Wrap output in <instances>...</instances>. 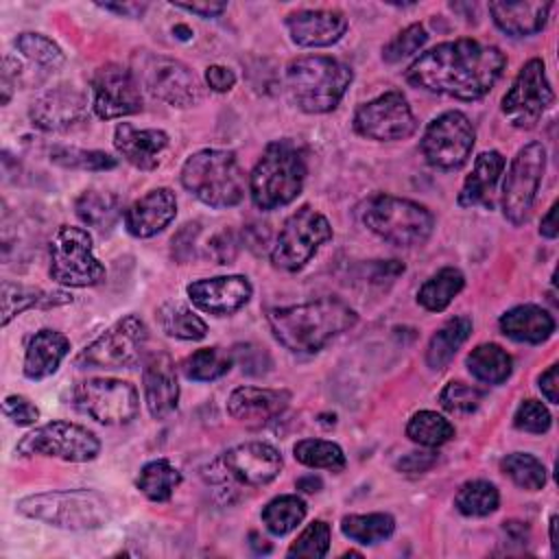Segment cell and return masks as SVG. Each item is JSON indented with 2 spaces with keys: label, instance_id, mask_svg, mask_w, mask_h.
Here are the masks:
<instances>
[{
  "label": "cell",
  "instance_id": "obj_19",
  "mask_svg": "<svg viewBox=\"0 0 559 559\" xmlns=\"http://www.w3.org/2000/svg\"><path fill=\"white\" fill-rule=\"evenodd\" d=\"M28 118L41 131L74 129L90 120L87 94L72 83H59L31 103Z\"/></svg>",
  "mask_w": 559,
  "mask_h": 559
},
{
  "label": "cell",
  "instance_id": "obj_20",
  "mask_svg": "<svg viewBox=\"0 0 559 559\" xmlns=\"http://www.w3.org/2000/svg\"><path fill=\"white\" fill-rule=\"evenodd\" d=\"M223 472L247 485V487H262L275 480L282 472V454L275 445L264 441H247L229 448L223 459Z\"/></svg>",
  "mask_w": 559,
  "mask_h": 559
},
{
  "label": "cell",
  "instance_id": "obj_17",
  "mask_svg": "<svg viewBox=\"0 0 559 559\" xmlns=\"http://www.w3.org/2000/svg\"><path fill=\"white\" fill-rule=\"evenodd\" d=\"M354 131L378 142L406 140L417 131V120L406 96L397 90H389L356 109Z\"/></svg>",
  "mask_w": 559,
  "mask_h": 559
},
{
  "label": "cell",
  "instance_id": "obj_24",
  "mask_svg": "<svg viewBox=\"0 0 559 559\" xmlns=\"http://www.w3.org/2000/svg\"><path fill=\"white\" fill-rule=\"evenodd\" d=\"M290 404V393L286 389H260V386H238L227 397V413L231 419L260 428L275 417H280Z\"/></svg>",
  "mask_w": 559,
  "mask_h": 559
},
{
  "label": "cell",
  "instance_id": "obj_52",
  "mask_svg": "<svg viewBox=\"0 0 559 559\" xmlns=\"http://www.w3.org/2000/svg\"><path fill=\"white\" fill-rule=\"evenodd\" d=\"M17 85H26V72L17 59L7 55L2 59V105L11 100V94Z\"/></svg>",
  "mask_w": 559,
  "mask_h": 559
},
{
  "label": "cell",
  "instance_id": "obj_50",
  "mask_svg": "<svg viewBox=\"0 0 559 559\" xmlns=\"http://www.w3.org/2000/svg\"><path fill=\"white\" fill-rule=\"evenodd\" d=\"M550 421H552V417H550L548 408H546L542 402H537V400H524V402L518 406L515 415H513V426H515L518 430L533 432V435H544V432H548Z\"/></svg>",
  "mask_w": 559,
  "mask_h": 559
},
{
  "label": "cell",
  "instance_id": "obj_57",
  "mask_svg": "<svg viewBox=\"0 0 559 559\" xmlns=\"http://www.w3.org/2000/svg\"><path fill=\"white\" fill-rule=\"evenodd\" d=\"M175 9H181V11H188L192 15H199V17H218L227 4L225 2H173Z\"/></svg>",
  "mask_w": 559,
  "mask_h": 559
},
{
  "label": "cell",
  "instance_id": "obj_49",
  "mask_svg": "<svg viewBox=\"0 0 559 559\" xmlns=\"http://www.w3.org/2000/svg\"><path fill=\"white\" fill-rule=\"evenodd\" d=\"M428 39V33L424 28V24L415 22L408 24L404 31H400L384 48H382V59L386 63H397L411 55H415Z\"/></svg>",
  "mask_w": 559,
  "mask_h": 559
},
{
  "label": "cell",
  "instance_id": "obj_31",
  "mask_svg": "<svg viewBox=\"0 0 559 559\" xmlns=\"http://www.w3.org/2000/svg\"><path fill=\"white\" fill-rule=\"evenodd\" d=\"M72 295L66 290H44L37 286H26V284H15L4 280L2 282V325H9L11 319L22 314L24 310L31 308H55L70 304Z\"/></svg>",
  "mask_w": 559,
  "mask_h": 559
},
{
  "label": "cell",
  "instance_id": "obj_51",
  "mask_svg": "<svg viewBox=\"0 0 559 559\" xmlns=\"http://www.w3.org/2000/svg\"><path fill=\"white\" fill-rule=\"evenodd\" d=\"M2 413L15 426H31L39 419L37 406L24 395H7L2 402Z\"/></svg>",
  "mask_w": 559,
  "mask_h": 559
},
{
  "label": "cell",
  "instance_id": "obj_42",
  "mask_svg": "<svg viewBox=\"0 0 559 559\" xmlns=\"http://www.w3.org/2000/svg\"><path fill=\"white\" fill-rule=\"evenodd\" d=\"M459 513L469 518H485L500 507V493L489 480H467L454 496Z\"/></svg>",
  "mask_w": 559,
  "mask_h": 559
},
{
  "label": "cell",
  "instance_id": "obj_14",
  "mask_svg": "<svg viewBox=\"0 0 559 559\" xmlns=\"http://www.w3.org/2000/svg\"><path fill=\"white\" fill-rule=\"evenodd\" d=\"M476 131L472 120L456 109L439 114L421 135V153L426 162L439 170L461 168L474 148Z\"/></svg>",
  "mask_w": 559,
  "mask_h": 559
},
{
  "label": "cell",
  "instance_id": "obj_43",
  "mask_svg": "<svg viewBox=\"0 0 559 559\" xmlns=\"http://www.w3.org/2000/svg\"><path fill=\"white\" fill-rule=\"evenodd\" d=\"M406 437L424 448H439L454 437V426L435 411H419L408 419Z\"/></svg>",
  "mask_w": 559,
  "mask_h": 559
},
{
  "label": "cell",
  "instance_id": "obj_4",
  "mask_svg": "<svg viewBox=\"0 0 559 559\" xmlns=\"http://www.w3.org/2000/svg\"><path fill=\"white\" fill-rule=\"evenodd\" d=\"M306 181V157L290 140L266 144L249 175V194L255 207L271 212L295 201Z\"/></svg>",
  "mask_w": 559,
  "mask_h": 559
},
{
  "label": "cell",
  "instance_id": "obj_34",
  "mask_svg": "<svg viewBox=\"0 0 559 559\" xmlns=\"http://www.w3.org/2000/svg\"><path fill=\"white\" fill-rule=\"evenodd\" d=\"M467 371L485 384H502L513 371V358L496 343L476 345L465 358Z\"/></svg>",
  "mask_w": 559,
  "mask_h": 559
},
{
  "label": "cell",
  "instance_id": "obj_26",
  "mask_svg": "<svg viewBox=\"0 0 559 559\" xmlns=\"http://www.w3.org/2000/svg\"><path fill=\"white\" fill-rule=\"evenodd\" d=\"M114 146L131 166L153 170L159 164L162 151L168 146V133L162 129H138L131 122H120L114 131Z\"/></svg>",
  "mask_w": 559,
  "mask_h": 559
},
{
  "label": "cell",
  "instance_id": "obj_37",
  "mask_svg": "<svg viewBox=\"0 0 559 559\" xmlns=\"http://www.w3.org/2000/svg\"><path fill=\"white\" fill-rule=\"evenodd\" d=\"M162 332L179 341H201L207 334L205 321L181 301H166L155 312Z\"/></svg>",
  "mask_w": 559,
  "mask_h": 559
},
{
  "label": "cell",
  "instance_id": "obj_48",
  "mask_svg": "<svg viewBox=\"0 0 559 559\" xmlns=\"http://www.w3.org/2000/svg\"><path fill=\"white\" fill-rule=\"evenodd\" d=\"M480 402H483V391L461 380L448 382L439 393V404L454 415L474 413L480 406Z\"/></svg>",
  "mask_w": 559,
  "mask_h": 559
},
{
  "label": "cell",
  "instance_id": "obj_60",
  "mask_svg": "<svg viewBox=\"0 0 559 559\" xmlns=\"http://www.w3.org/2000/svg\"><path fill=\"white\" fill-rule=\"evenodd\" d=\"M555 216H557V205H550L548 212H546V216H544L542 223H539V234H542L544 238H557L559 229H557Z\"/></svg>",
  "mask_w": 559,
  "mask_h": 559
},
{
  "label": "cell",
  "instance_id": "obj_6",
  "mask_svg": "<svg viewBox=\"0 0 559 559\" xmlns=\"http://www.w3.org/2000/svg\"><path fill=\"white\" fill-rule=\"evenodd\" d=\"M181 186L210 207H234L245 197V173L234 151L201 148L181 166Z\"/></svg>",
  "mask_w": 559,
  "mask_h": 559
},
{
  "label": "cell",
  "instance_id": "obj_56",
  "mask_svg": "<svg viewBox=\"0 0 559 559\" xmlns=\"http://www.w3.org/2000/svg\"><path fill=\"white\" fill-rule=\"evenodd\" d=\"M205 81H207V87L214 90V92H229L234 85H236V74L227 68V66H210L205 70Z\"/></svg>",
  "mask_w": 559,
  "mask_h": 559
},
{
  "label": "cell",
  "instance_id": "obj_11",
  "mask_svg": "<svg viewBox=\"0 0 559 559\" xmlns=\"http://www.w3.org/2000/svg\"><path fill=\"white\" fill-rule=\"evenodd\" d=\"M146 341V323L135 314H127L85 345L74 362L83 369L133 367L142 358Z\"/></svg>",
  "mask_w": 559,
  "mask_h": 559
},
{
  "label": "cell",
  "instance_id": "obj_2",
  "mask_svg": "<svg viewBox=\"0 0 559 559\" xmlns=\"http://www.w3.org/2000/svg\"><path fill=\"white\" fill-rule=\"evenodd\" d=\"M266 321L275 341L288 352L314 354L334 336L354 328L358 314L349 304L336 297H321L271 308Z\"/></svg>",
  "mask_w": 559,
  "mask_h": 559
},
{
  "label": "cell",
  "instance_id": "obj_7",
  "mask_svg": "<svg viewBox=\"0 0 559 559\" xmlns=\"http://www.w3.org/2000/svg\"><path fill=\"white\" fill-rule=\"evenodd\" d=\"M360 221L371 234L395 247H419L435 229V216L426 205L384 192L365 201Z\"/></svg>",
  "mask_w": 559,
  "mask_h": 559
},
{
  "label": "cell",
  "instance_id": "obj_38",
  "mask_svg": "<svg viewBox=\"0 0 559 559\" xmlns=\"http://www.w3.org/2000/svg\"><path fill=\"white\" fill-rule=\"evenodd\" d=\"M179 483H181V472L166 459L148 461L135 478V487L151 502H168L173 491L179 487Z\"/></svg>",
  "mask_w": 559,
  "mask_h": 559
},
{
  "label": "cell",
  "instance_id": "obj_22",
  "mask_svg": "<svg viewBox=\"0 0 559 559\" xmlns=\"http://www.w3.org/2000/svg\"><path fill=\"white\" fill-rule=\"evenodd\" d=\"M142 389L144 402L153 419H166L177 411L179 404V382L173 358L157 349L144 358L142 367Z\"/></svg>",
  "mask_w": 559,
  "mask_h": 559
},
{
  "label": "cell",
  "instance_id": "obj_27",
  "mask_svg": "<svg viewBox=\"0 0 559 559\" xmlns=\"http://www.w3.org/2000/svg\"><path fill=\"white\" fill-rule=\"evenodd\" d=\"M70 354V341L66 334L44 328L28 338L24 354V376L28 380H44L52 376L61 360Z\"/></svg>",
  "mask_w": 559,
  "mask_h": 559
},
{
  "label": "cell",
  "instance_id": "obj_18",
  "mask_svg": "<svg viewBox=\"0 0 559 559\" xmlns=\"http://www.w3.org/2000/svg\"><path fill=\"white\" fill-rule=\"evenodd\" d=\"M92 107L98 118L114 120L142 111L140 85L131 70L120 63H105L92 74Z\"/></svg>",
  "mask_w": 559,
  "mask_h": 559
},
{
  "label": "cell",
  "instance_id": "obj_61",
  "mask_svg": "<svg viewBox=\"0 0 559 559\" xmlns=\"http://www.w3.org/2000/svg\"><path fill=\"white\" fill-rule=\"evenodd\" d=\"M297 489L301 491H308V493H314L321 489V480L317 476H304L297 480Z\"/></svg>",
  "mask_w": 559,
  "mask_h": 559
},
{
  "label": "cell",
  "instance_id": "obj_44",
  "mask_svg": "<svg viewBox=\"0 0 559 559\" xmlns=\"http://www.w3.org/2000/svg\"><path fill=\"white\" fill-rule=\"evenodd\" d=\"M293 454L301 465L312 469L341 472L347 465L341 445L325 439H301L295 443Z\"/></svg>",
  "mask_w": 559,
  "mask_h": 559
},
{
  "label": "cell",
  "instance_id": "obj_62",
  "mask_svg": "<svg viewBox=\"0 0 559 559\" xmlns=\"http://www.w3.org/2000/svg\"><path fill=\"white\" fill-rule=\"evenodd\" d=\"M555 526H557V515L550 518V546H552V555L557 552V542H555Z\"/></svg>",
  "mask_w": 559,
  "mask_h": 559
},
{
  "label": "cell",
  "instance_id": "obj_21",
  "mask_svg": "<svg viewBox=\"0 0 559 559\" xmlns=\"http://www.w3.org/2000/svg\"><path fill=\"white\" fill-rule=\"evenodd\" d=\"M190 301L214 317L238 312L253 295V286L245 275H216L188 284Z\"/></svg>",
  "mask_w": 559,
  "mask_h": 559
},
{
  "label": "cell",
  "instance_id": "obj_59",
  "mask_svg": "<svg viewBox=\"0 0 559 559\" xmlns=\"http://www.w3.org/2000/svg\"><path fill=\"white\" fill-rule=\"evenodd\" d=\"M98 7L124 17H140L146 11V2H105Z\"/></svg>",
  "mask_w": 559,
  "mask_h": 559
},
{
  "label": "cell",
  "instance_id": "obj_63",
  "mask_svg": "<svg viewBox=\"0 0 559 559\" xmlns=\"http://www.w3.org/2000/svg\"><path fill=\"white\" fill-rule=\"evenodd\" d=\"M173 31H175V33H183L181 39H190V35H192V31H190L188 26H183V24H177Z\"/></svg>",
  "mask_w": 559,
  "mask_h": 559
},
{
  "label": "cell",
  "instance_id": "obj_13",
  "mask_svg": "<svg viewBox=\"0 0 559 559\" xmlns=\"http://www.w3.org/2000/svg\"><path fill=\"white\" fill-rule=\"evenodd\" d=\"M546 170V148L542 142L524 144L513 157L502 183V214L511 225L526 223Z\"/></svg>",
  "mask_w": 559,
  "mask_h": 559
},
{
  "label": "cell",
  "instance_id": "obj_10",
  "mask_svg": "<svg viewBox=\"0 0 559 559\" xmlns=\"http://www.w3.org/2000/svg\"><path fill=\"white\" fill-rule=\"evenodd\" d=\"M330 238V221L310 205H301L284 221L271 249V264L288 273L299 271L314 258L321 245H325Z\"/></svg>",
  "mask_w": 559,
  "mask_h": 559
},
{
  "label": "cell",
  "instance_id": "obj_30",
  "mask_svg": "<svg viewBox=\"0 0 559 559\" xmlns=\"http://www.w3.org/2000/svg\"><path fill=\"white\" fill-rule=\"evenodd\" d=\"M504 157L498 151H485L474 159L472 173L465 177L463 188L459 192L461 207L474 205H489L491 207V192L504 170Z\"/></svg>",
  "mask_w": 559,
  "mask_h": 559
},
{
  "label": "cell",
  "instance_id": "obj_25",
  "mask_svg": "<svg viewBox=\"0 0 559 559\" xmlns=\"http://www.w3.org/2000/svg\"><path fill=\"white\" fill-rule=\"evenodd\" d=\"M177 216V199L170 188H153L124 212V227L133 238H153Z\"/></svg>",
  "mask_w": 559,
  "mask_h": 559
},
{
  "label": "cell",
  "instance_id": "obj_35",
  "mask_svg": "<svg viewBox=\"0 0 559 559\" xmlns=\"http://www.w3.org/2000/svg\"><path fill=\"white\" fill-rule=\"evenodd\" d=\"M463 286L465 275L454 266H443L419 286L417 301L421 308L430 312H441L452 304V299L463 290Z\"/></svg>",
  "mask_w": 559,
  "mask_h": 559
},
{
  "label": "cell",
  "instance_id": "obj_32",
  "mask_svg": "<svg viewBox=\"0 0 559 559\" xmlns=\"http://www.w3.org/2000/svg\"><path fill=\"white\" fill-rule=\"evenodd\" d=\"M472 334V319L469 317H452L448 319L428 341L426 347V362L430 369L441 371L454 358L459 347Z\"/></svg>",
  "mask_w": 559,
  "mask_h": 559
},
{
  "label": "cell",
  "instance_id": "obj_41",
  "mask_svg": "<svg viewBox=\"0 0 559 559\" xmlns=\"http://www.w3.org/2000/svg\"><path fill=\"white\" fill-rule=\"evenodd\" d=\"M306 518V502L297 493H284L266 502L262 509V524L273 535H288Z\"/></svg>",
  "mask_w": 559,
  "mask_h": 559
},
{
  "label": "cell",
  "instance_id": "obj_45",
  "mask_svg": "<svg viewBox=\"0 0 559 559\" xmlns=\"http://www.w3.org/2000/svg\"><path fill=\"white\" fill-rule=\"evenodd\" d=\"M500 472L509 476L520 489L539 491L546 485L544 463L528 452H511L500 459Z\"/></svg>",
  "mask_w": 559,
  "mask_h": 559
},
{
  "label": "cell",
  "instance_id": "obj_1",
  "mask_svg": "<svg viewBox=\"0 0 559 559\" xmlns=\"http://www.w3.org/2000/svg\"><path fill=\"white\" fill-rule=\"evenodd\" d=\"M507 57L498 46L461 37L421 52L406 70V81L432 94L478 100L502 76Z\"/></svg>",
  "mask_w": 559,
  "mask_h": 559
},
{
  "label": "cell",
  "instance_id": "obj_53",
  "mask_svg": "<svg viewBox=\"0 0 559 559\" xmlns=\"http://www.w3.org/2000/svg\"><path fill=\"white\" fill-rule=\"evenodd\" d=\"M199 234V225L197 223H188L183 225V229L173 236V255L179 260V262H186L190 260V255L194 253V238Z\"/></svg>",
  "mask_w": 559,
  "mask_h": 559
},
{
  "label": "cell",
  "instance_id": "obj_16",
  "mask_svg": "<svg viewBox=\"0 0 559 559\" xmlns=\"http://www.w3.org/2000/svg\"><path fill=\"white\" fill-rule=\"evenodd\" d=\"M76 406L94 421L122 426L138 417L140 395L135 386L118 378H90L74 389Z\"/></svg>",
  "mask_w": 559,
  "mask_h": 559
},
{
  "label": "cell",
  "instance_id": "obj_54",
  "mask_svg": "<svg viewBox=\"0 0 559 559\" xmlns=\"http://www.w3.org/2000/svg\"><path fill=\"white\" fill-rule=\"evenodd\" d=\"M236 238L231 231H221L210 240V253L216 260V264H229L236 258Z\"/></svg>",
  "mask_w": 559,
  "mask_h": 559
},
{
  "label": "cell",
  "instance_id": "obj_5",
  "mask_svg": "<svg viewBox=\"0 0 559 559\" xmlns=\"http://www.w3.org/2000/svg\"><path fill=\"white\" fill-rule=\"evenodd\" d=\"M17 513L66 531H94L111 520L109 500L96 489L41 491L17 500Z\"/></svg>",
  "mask_w": 559,
  "mask_h": 559
},
{
  "label": "cell",
  "instance_id": "obj_58",
  "mask_svg": "<svg viewBox=\"0 0 559 559\" xmlns=\"http://www.w3.org/2000/svg\"><path fill=\"white\" fill-rule=\"evenodd\" d=\"M539 391L544 393V397L550 402V404H557L559 402V384H557V365H550L539 378Z\"/></svg>",
  "mask_w": 559,
  "mask_h": 559
},
{
  "label": "cell",
  "instance_id": "obj_36",
  "mask_svg": "<svg viewBox=\"0 0 559 559\" xmlns=\"http://www.w3.org/2000/svg\"><path fill=\"white\" fill-rule=\"evenodd\" d=\"M13 46L17 48V52L31 63L37 68V72L48 79L52 72H57L63 61H66V55L63 50L46 35L41 33H33V31H24L15 37Z\"/></svg>",
  "mask_w": 559,
  "mask_h": 559
},
{
  "label": "cell",
  "instance_id": "obj_15",
  "mask_svg": "<svg viewBox=\"0 0 559 559\" xmlns=\"http://www.w3.org/2000/svg\"><path fill=\"white\" fill-rule=\"evenodd\" d=\"M555 103V92L546 76L542 59H528L515 74L511 87L502 96V116L518 129H533L546 109Z\"/></svg>",
  "mask_w": 559,
  "mask_h": 559
},
{
  "label": "cell",
  "instance_id": "obj_46",
  "mask_svg": "<svg viewBox=\"0 0 559 559\" xmlns=\"http://www.w3.org/2000/svg\"><path fill=\"white\" fill-rule=\"evenodd\" d=\"M50 162L72 170H111L118 166V159L105 151H87L63 144L50 148Z\"/></svg>",
  "mask_w": 559,
  "mask_h": 559
},
{
  "label": "cell",
  "instance_id": "obj_47",
  "mask_svg": "<svg viewBox=\"0 0 559 559\" xmlns=\"http://www.w3.org/2000/svg\"><path fill=\"white\" fill-rule=\"evenodd\" d=\"M330 550V526L323 520H312L299 537L290 544L288 557H308V559H321Z\"/></svg>",
  "mask_w": 559,
  "mask_h": 559
},
{
  "label": "cell",
  "instance_id": "obj_3",
  "mask_svg": "<svg viewBox=\"0 0 559 559\" xmlns=\"http://www.w3.org/2000/svg\"><path fill=\"white\" fill-rule=\"evenodd\" d=\"M352 81L354 72L347 63L323 55L297 57L284 72V87L290 103L306 114L332 111Z\"/></svg>",
  "mask_w": 559,
  "mask_h": 559
},
{
  "label": "cell",
  "instance_id": "obj_23",
  "mask_svg": "<svg viewBox=\"0 0 559 559\" xmlns=\"http://www.w3.org/2000/svg\"><path fill=\"white\" fill-rule=\"evenodd\" d=\"M290 39L304 48L336 44L347 31V17L336 9H299L284 20Z\"/></svg>",
  "mask_w": 559,
  "mask_h": 559
},
{
  "label": "cell",
  "instance_id": "obj_28",
  "mask_svg": "<svg viewBox=\"0 0 559 559\" xmlns=\"http://www.w3.org/2000/svg\"><path fill=\"white\" fill-rule=\"evenodd\" d=\"M552 2H489V13L496 26L511 37H528L539 33L546 22Z\"/></svg>",
  "mask_w": 559,
  "mask_h": 559
},
{
  "label": "cell",
  "instance_id": "obj_8",
  "mask_svg": "<svg viewBox=\"0 0 559 559\" xmlns=\"http://www.w3.org/2000/svg\"><path fill=\"white\" fill-rule=\"evenodd\" d=\"M131 72L140 87L170 107H192L203 98L201 79L183 61L140 48L131 55Z\"/></svg>",
  "mask_w": 559,
  "mask_h": 559
},
{
  "label": "cell",
  "instance_id": "obj_39",
  "mask_svg": "<svg viewBox=\"0 0 559 559\" xmlns=\"http://www.w3.org/2000/svg\"><path fill=\"white\" fill-rule=\"evenodd\" d=\"M341 531L356 544H378L393 535L395 520L389 513H352L341 520Z\"/></svg>",
  "mask_w": 559,
  "mask_h": 559
},
{
  "label": "cell",
  "instance_id": "obj_40",
  "mask_svg": "<svg viewBox=\"0 0 559 559\" xmlns=\"http://www.w3.org/2000/svg\"><path fill=\"white\" fill-rule=\"evenodd\" d=\"M234 365V356L221 347H201L181 360V373L194 382L223 378Z\"/></svg>",
  "mask_w": 559,
  "mask_h": 559
},
{
  "label": "cell",
  "instance_id": "obj_9",
  "mask_svg": "<svg viewBox=\"0 0 559 559\" xmlns=\"http://www.w3.org/2000/svg\"><path fill=\"white\" fill-rule=\"evenodd\" d=\"M50 251V280L70 286L87 288L103 284L107 271L94 255L92 236L83 227L59 225L48 245Z\"/></svg>",
  "mask_w": 559,
  "mask_h": 559
},
{
  "label": "cell",
  "instance_id": "obj_12",
  "mask_svg": "<svg viewBox=\"0 0 559 559\" xmlns=\"http://www.w3.org/2000/svg\"><path fill=\"white\" fill-rule=\"evenodd\" d=\"M15 452L20 456H52L68 463H87L98 456L100 441L81 424L55 419L24 435Z\"/></svg>",
  "mask_w": 559,
  "mask_h": 559
},
{
  "label": "cell",
  "instance_id": "obj_29",
  "mask_svg": "<svg viewBox=\"0 0 559 559\" xmlns=\"http://www.w3.org/2000/svg\"><path fill=\"white\" fill-rule=\"evenodd\" d=\"M500 332L518 343H544L555 332L552 314L537 304H520L507 310L500 321Z\"/></svg>",
  "mask_w": 559,
  "mask_h": 559
},
{
  "label": "cell",
  "instance_id": "obj_55",
  "mask_svg": "<svg viewBox=\"0 0 559 559\" xmlns=\"http://www.w3.org/2000/svg\"><path fill=\"white\" fill-rule=\"evenodd\" d=\"M435 463H437V452L426 450V452H408V454H404V456L395 463V467L402 469V472H406V474H417V472L421 474V472L430 469Z\"/></svg>",
  "mask_w": 559,
  "mask_h": 559
},
{
  "label": "cell",
  "instance_id": "obj_33",
  "mask_svg": "<svg viewBox=\"0 0 559 559\" xmlns=\"http://www.w3.org/2000/svg\"><path fill=\"white\" fill-rule=\"evenodd\" d=\"M74 210H76V216L98 229V231H109L118 216H120V201L114 192L109 190H98V188H90V190H83L76 201H74Z\"/></svg>",
  "mask_w": 559,
  "mask_h": 559
}]
</instances>
